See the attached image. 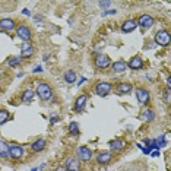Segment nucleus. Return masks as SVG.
<instances>
[{"label": "nucleus", "instance_id": "nucleus-26", "mask_svg": "<svg viewBox=\"0 0 171 171\" xmlns=\"http://www.w3.org/2000/svg\"><path fill=\"white\" fill-rule=\"evenodd\" d=\"M69 135H73V136L79 135V124L76 122H72L69 124Z\"/></svg>", "mask_w": 171, "mask_h": 171}, {"label": "nucleus", "instance_id": "nucleus-41", "mask_svg": "<svg viewBox=\"0 0 171 171\" xmlns=\"http://www.w3.org/2000/svg\"><path fill=\"white\" fill-rule=\"evenodd\" d=\"M32 171H37V168H32Z\"/></svg>", "mask_w": 171, "mask_h": 171}, {"label": "nucleus", "instance_id": "nucleus-10", "mask_svg": "<svg viewBox=\"0 0 171 171\" xmlns=\"http://www.w3.org/2000/svg\"><path fill=\"white\" fill-rule=\"evenodd\" d=\"M143 67V59L140 56H133L130 57V60L127 62V69L132 70H140Z\"/></svg>", "mask_w": 171, "mask_h": 171}, {"label": "nucleus", "instance_id": "nucleus-30", "mask_svg": "<svg viewBox=\"0 0 171 171\" xmlns=\"http://www.w3.org/2000/svg\"><path fill=\"white\" fill-rule=\"evenodd\" d=\"M98 4H99L102 9H105V7H110V6H111V1H99Z\"/></svg>", "mask_w": 171, "mask_h": 171}, {"label": "nucleus", "instance_id": "nucleus-28", "mask_svg": "<svg viewBox=\"0 0 171 171\" xmlns=\"http://www.w3.org/2000/svg\"><path fill=\"white\" fill-rule=\"evenodd\" d=\"M170 97H171V89H168V88H167V89H165V91H164V95H162V99H164V104H167V105H168V104H170Z\"/></svg>", "mask_w": 171, "mask_h": 171}, {"label": "nucleus", "instance_id": "nucleus-31", "mask_svg": "<svg viewBox=\"0 0 171 171\" xmlns=\"http://www.w3.org/2000/svg\"><path fill=\"white\" fill-rule=\"evenodd\" d=\"M116 9H108L107 12H102V16H107V15H116Z\"/></svg>", "mask_w": 171, "mask_h": 171}, {"label": "nucleus", "instance_id": "nucleus-29", "mask_svg": "<svg viewBox=\"0 0 171 171\" xmlns=\"http://www.w3.org/2000/svg\"><path fill=\"white\" fill-rule=\"evenodd\" d=\"M56 122H59V116L57 114H51L50 116V124H54Z\"/></svg>", "mask_w": 171, "mask_h": 171}, {"label": "nucleus", "instance_id": "nucleus-21", "mask_svg": "<svg viewBox=\"0 0 171 171\" xmlns=\"http://www.w3.org/2000/svg\"><path fill=\"white\" fill-rule=\"evenodd\" d=\"M34 97H35V91H34V89H31V88H28V89H25V91L22 92L21 101L28 104V102H31V101L34 99Z\"/></svg>", "mask_w": 171, "mask_h": 171}, {"label": "nucleus", "instance_id": "nucleus-40", "mask_svg": "<svg viewBox=\"0 0 171 171\" xmlns=\"http://www.w3.org/2000/svg\"><path fill=\"white\" fill-rule=\"evenodd\" d=\"M0 76H1V67H0Z\"/></svg>", "mask_w": 171, "mask_h": 171}, {"label": "nucleus", "instance_id": "nucleus-13", "mask_svg": "<svg viewBox=\"0 0 171 171\" xmlns=\"http://www.w3.org/2000/svg\"><path fill=\"white\" fill-rule=\"evenodd\" d=\"M86 102H88V97H86L85 94L79 95V97L76 98V101H75L73 110H75L76 113H82V111H84V108L86 107Z\"/></svg>", "mask_w": 171, "mask_h": 171}, {"label": "nucleus", "instance_id": "nucleus-22", "mask_svg": "<svg viewBox=\"0 0 171 171\" xmlns=\"http://www.w3.org/2000/svg\"><path fill=\"white\" fill-rule=\"evenodd\" d=\"M64 81L67 84H75L78 81V76H76V73L73 70H66L64 72Z\"/></svg>", "mask_w": 171, "mask_h": 171}, {"label": "nucleus", "instance_id": "nucleus-34", "mask_svg": "<svg viewBox=\"0 0 171 171\" xmlns=\"http://www.w3.org/2000/svg\"><path fill=\"white\" fill-rule=\"evenodd\" d=\"M22 13H24V15H26V16H29V15H31V12H29L28 9H24V10H22Z\"/></svg>", "mask_w": 171, "mask_h": 171}, {"label": "nucleus", "instance_id": "nucleus-5", "mask_svg": "<svg viewBox=\"0 0 171 171\" xmlns=\"http://www.w3.org/2000/svg\"><path fill=\"white\" fill-rule=\"evenodd\" d=\"M94 66L97 69H107L108 66H111V60L107 54H98L95 59H94Z\"/></svg>", "mask_w": 171, "mask_h": 171}, {"label": "nucleus", "instance_id": "nucleus-14", "mask_svg": "<svg viewBox=\"0 0 171 171\" xmlns=\"http://www.w3.org/2000/svg\"><path fill=\"white\" fill-rule=\"evenodd\" d=\"M113 160V152L111 151H101L97 154V162L98 164H108Z\"/></svg>", "mask_w": 171, "mask_h": 171}, {"label": "nucleus", "instance_id": "nucleus-17", "mask_svg": "<svg viewBox=\"0 0 171 171\" xmlns=\"http://www.w3.org/2000/svg\"><path fill=\"white\" fill-rule=\"evenodd\" d=\"M108 145H110L111 151L120 152V151H123V149L126 148V140H123V139H114V140H111Z\"/></svg>", "mask_w": 171, "mask_h": 171}, {"label": "nucleus", "instance_id": "nucleus-12", "mask_svg": "<svg viewBox=\"0 0 171 171\" xmlns=\"http://www.w3.org/2000/svg\"><path fill=\"white\" fill-rule=\"evenodd\" d=\"M16 28V22L15 19H10V18H4V19H0V31H12Z\"/></svg>", "mask_w": 171, "mask_h": 171}, {"label": "nucleus", "instance_id": "nucleus-20", "mask_svg": "<svg viewBox=\"0 0 171 171\" xmlns=\"http://www.w3.org/2000/svg\"><path fill=\"white\" fill-rule=\"evenodd\" d=\"M34 53H35V47L31 45V44H26V45H24L22 50H21V59H22V57H24V59L32 57Z\"/></svg>", "mask_w": 171, "mask_h": 171}, {"label": "nucleus", "instance_id": "nucleus-3", "mask_svg": "<svg viewBox=\"0 0 171 171\" xmlns=\"http://www.w3.org/2000/svg\"><path fill=\"white\" fill-rule=\"evenodd\" d=\"M16 35L18 38H21L22 41H29L32 38V31L28 25L25 24H21L19 26H16Z\"/></svg>", "mask_w": 171, "mask_h": 171}, {"label": "nucleus", "instance_id": "nucleus-15", "mask_svg": "<svg viewBox=\"0 0 171 171\" xmlns=\"http://www.w3.org/2000/svg\"><path fill=\"white\" fill-rule=\"evenodd\" d=\"M126 69H127V63H126L123 59H120V60H117V62H114V63L111 64V70H113L114 73H123Z\"/></svg>", "mask_w": 171, "mask_h": 171}, {"label": "nucleus", "instance_id": "nucleus-33", "mask_svg": "<svg viewBox=\"0 0 171 171\" xmlns=\"http://www.w3.org/2000/svg\"><path fill=\"white\" fill-rule=\"evenodd\" d=\"M34 72H35V73H40V72H43V67H41V66H37V67L34 69Z\"/></svg>", "mask_w": 171, "mask_h": 171}, {"label": "nucleus", "instance_id": "nucleus-37", "mask_svg": "<svg viewBox=\"0 0 171 171\" xmlns=\"http://www.w3.org/2000/svg\"><path fill=\"white\" fill-rule=\"evenodd\" d=\"M54 171H67V170H66L64 167H57V168H56Z\"/></svg>", "mask_w": 171, "mask_h": 171}, {"label": "nucleus", "instance_id": "nucleus-8", "mask_svg": "<svg viewBox=\"0 0 171 171\" xmlns=\"http://www.w3.org/2000/svg\"><path fill=\"white\" fill-rule=\"evenodd\" d=\"M136 99H137L142 105H148L149 101H151V92H149L148 89L137 88V89H136Z\"/></svg>", "mask_w": 171, "mask_h": 171}, {"label": "nucleus", "instance_id": "nucleus-39", "mask_svg": "<svg viewBox=\"0 0 171 171\" xmlns=\"http://www.w3.org/2000/svg\"><path fill=\"white\" fill-rule=\"evenodd\" d=\"M86 79L85 78H82V79H81V81H79V82H78V85H81V84H84V82H85Z\"/></svg>", "mask_w": 171, "mask_h": 171}, {"label": "nucleus", "instance_id": "nucleus-7", "mask_svg": "<svg viewBox=\"0 0 171 171\" xmlns=\"http://www.w3.org/2000/svg\"><path fill=\"white\" fill-rule=\"evenodd\" d=\"M155 43L158 44V45H161V47H165V45H168L170 44V34H168V31H165V29H160L157 34H155Z\"/></svg>", "mask_w": 171, "mask_h": 171}, {"label": "nucleus", "instance_id": "nucleus-38", "mask_svg": "<svg viewBox=\"0 0 171 171\" xmlns=\"http://www.w3.org/2000/svg\"><path fill=\"white\" fill-rule=\"evenodd\" d=\"M160 155V152L158 151H155V152H152V157H158Z\"/></svg>", "mask_w": 171, "mask_h": 171}, {"label": "nucleus", "instance_id": "nucleus-32", "mask_svg": "<svg viewBox=\"0 0 171 171\" xmlns=\"http://www.w3.org/2000/svg\"><path fill=\"white\" fill-rule=\"evenodd\" d=\"M165 143H167V142L164 140V137H162V136H161V137H158V143H157V145H158V148H160V146H165Z\"/></svg>", "mask_w": 171, "mask_h": 171}, {"label": "nucleus", "instance_id": "nucleus-19", "mask_svg": "<svg viewBox=\"0 0 171 171\" xmlns=\"http://www.w3.org/2000/svg\"><path fill=\"white\" fill-rule=\"evenodd\" d=\"M116 89H117V94L124 95V94H130L133 91V86H132V84H129V82H120Z\"/></svg>", "mask_w": 171, "mask_h": 171}, {"label": "nucleus", "instance_id": "nucleus-18", "mask_svg": "<svg viewBox=\"0 0 171 171\" xmlns=\"http://www.w3.org/2000/svg\"><path fill=\"white\" fill-rule=\"evenodd\" d=\"M45 146H47V140L44 137H40V139H37L35 142L31 143V149L34 152H41V151H44Z\"/></svg>", "mask_w": 171, "mask_h": 171}, {"label": "nucleus", "instance_id": "nucleus-24", "mask_svg": "<svg viewBox=\"0 0 171 171\" xmlns=\"http://www.w3.org/2000/svg\"><path fill=\"white\" fill-rule=\"evenodd\" d=\"M21 57H18V56H12V57H9L7 60H6V63L10 66V67H18L19 64H21Z\"/></svg>", "mask_w": 171, "mask_h": 171}, {"label": "nucleus", "instance_id": "nucleus-27", "mask_svg": "<svg viewBox=\"0 0 171 171\" xmlns=\"http://www.w3.org/2000/svg\"><path fill=\"white\" fill-rule=\"evenodd\" d=\"M9 117H10L9 111H6V110H0V126L4 124V123L9 120Z\"/></svg>", "mask_w": 171, "mask_h": 171}, {"label": "nucleus", "instance_id": "nucleus-6", "mask_svg": "<svg viewBox=\"0 0 171 171\" xmlns=\"http://www.w3.org/2000/svg\"><path fill=\"white\" fill-rule=\"evenodd\" d=\"M25 154L24 146L18 145V143H10L9 145V157H12L13 160H21Z\"/></svg>", "mask_w": 171, "mask_h": 171}, {"label": "nucleus", "instance_id": "nucleus-2", "mask_svg": "<svg viewBox=\"0 0 171 171\" xmlns=\"http://www.w3.org/2000/svg\"><path fill=\"white\" fill-rule=\"evenodd\" d=\"M94 91H95V94L99 95V97H107V95L113 91V84L105 82V81H99V82L95 85Z\"/></svg>", "mask_w": 171, "mask_h": 171}, {"label": "nucleus", "instance_id": "nucleus-35", "mask_svg": "<svg viewBox=\"0 0 171 171\" xmlns=\"http://www.w3.org/2000/svg\"><path fill=\"white\" fill-rule=\"evenodd\" d=\"M167 86H168V89L171 88V78H170V76L167 78Z\"/></svg>", "mask_w": 171, "mask_h": 171}, {"label": "nucleus", "instance_id": "nucleus-16", "mask_svg": "<svg viewBox=\"0 0 171 171\" xmlns=\"http://www.w3.org/2000/svg\"><path fill=\"white\" fill-rule=\"evenodd\" d=\"M136 28H137V22H136L135 19H127V21H124L123 25H122V32L129 34V32L135 31Z\"/></svg>", "mask_w": 171, "mask_h": 171}, {"label": "nucleus", "instance_id": "nucleus-4", "mask_svg": "<svg viewBox=\"0 0 171 171\" xmlns=\"http://www.w3.org/2000/svg\"><path fill=\"white\" fill-rule=\"evenodd\" d=\"M94 157V151L88 146H79L76 149V158L79 161H91Z\"/></svg>", "mask_w": 171, "mask_h": 171}, {"label": "nucleus", "instance_id": "nucleus-9", "mask_svg": "<svg viewBox=\"0 0 171 171\" xmlns=\"http://www.w3.org/2000/svg\"><path fill=\"white\" fill-rule=\"evenodd\" d=\"M137 25L142 28V29H149L152 25H154V18L149 15V13H143L139 16V19L136 21Z\"/></svg>", "mask_w": 171, "mask_h": 171}, {"label": "nucleus", "instance_id": "nucleus-25", "mask_svg": "<svg viewBox=\"0 0 171 171\" xmlns=\"http://www.w3.org/2000/svg\"><path fill=\"white\" fill-rule=\"evenodd\" d=\"M155 119V113L152 111V110H145L143 113H142V120H145V122H152Z\"/></svg>", "mask_w": 171, "mask_h": 171}, {"label": "nucleus", "instance_id": "nucleus-36", "mask_svg": "<svg viewBox=\"0 0 171 171\" xmlns=\"http://www.w3.org/2000/svg\"><path fill=\"white\" fill-rule=\"evenodd\" d=\"M34 19H35V21H38V22H41V21H43V18H41L40 15H37V16H34Z\"/></svg>", "mask_w": 171, "mask_h": 171}, {"label": "nucleus", "instance_id": "nucleus-23", "mask_svg": "<svg viewBox=\"0 0 171 171\" xmlns=\"http://www.w3.org/2000/svg\"><path fill=\"white\" fill-rule=\"evenodd\" d=\"M0 157L3 160L9 158V145L4 140H0Z\"/></svg>", "mask_w": 171, "mask_h": 171}, {"label": "nucleus", "instance_id": "nucleus-1", "mask_svg": "<svg viewBox=\"0 0 171 171\" xmlns=\"http://www.w3.org/2000/svg\"><path fill=\"white\" fill-rule=\"evenodd\" d=\"M35 94L40 97L41 101H48L53 97V89H51V86L48 85L47 82H38L37 89H35Z\"/></svg>", "mask_w": 171, "mask_h": 171}, {"label": "nucleus", "instance_id": "nucleus-11", "mask_svg": "<svg viewBox=\"0 0 171 171\" xmlns=\"http://www.w3.org/2000/svg\"><path fill=\"white\" fill-rule=\"evenodd\" d=\"M64 168L67 171H81V161L78 158H67L66 162H64Z\"/></svg>", "mask_w": 171, "mask_h": 171}]
</instances>
